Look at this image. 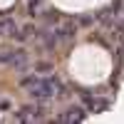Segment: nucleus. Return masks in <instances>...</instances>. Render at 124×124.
<instances>
[{
  "label": "nucleus",
  "mask_w": 124,
  "mask_h": 124,
  "mask_svg": "<svg viewBox=\"0 0 124 124\" xmlns=\"http://www.w3.org/2000/svg\"><path fill=\"white\" fill-rule=\"evenodd\" d=\"M85 114H82V112H70V114H65V119H82Z\"/></svg>",
  "instance_id": "7ed1b4c3"
},
{
  "label": "nucleus",
  "mask_w": 124,
  "mask_h": 124,
  "mask_svg": "<svg viewBox=\"0 0 124 124\" xmlns=\"http://www.w3.org/2000/svg\"><path fill=\"white\" fill-rule=\"evenodd\" d=\"M35 8H40V0H30V13H35Z\"/></svg>",
  "instance_id": "20e7f679"
},
{
  "label": "nucleus",
  "mask_w": 124,
  "mask_h": 124,
  "mask_svg": "<svg viewBox=\"0 0 124 124\" xmlns=\"http://www.w3.org/2000/svg\"><path fill=\"white\" fill-rule=\"evenodd\" d=\"M50 94H52V89H50L47 82H45V85H40L37 89H32V97H37V99H47Z\"/></svg>",
  "instance_id": "f257e3e1"
},
{
  "label": "nucleus",
  "mask_w": 124,
  "mask_h": 124,
  "mask_svg": "<svg viewBox=\"0 0 124 124\" xmlns=\"http://www.w3.org/2000/svg\"><path fill=\"white\" fill-rule=\"evenodd\" d=\"M75 32H77V27H75V25H65V27H60V30H57V35H60V37H72Z\"/></svg>",
  "instance_id": "f03ea898"
},
{
  "label": "nucleus",
  "mask_w": 124,
  "mask_h": 124,
  "mask_svg": "<svg viewBox=\"0 0 124 124\" xmlns=\"http://www.w3.org/2000/svg\"><path fill=\"white\" fill-rule=\"evenodd\" d=\"M37 70H40V72H50V65H47V62H42V65H37Z\"/></svg>",
  "instance_id": "39448f33"
}]
</instances>
